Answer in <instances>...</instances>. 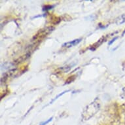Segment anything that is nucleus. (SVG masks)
I'll list each match as a JSON object with an SVG mask.
<instances>
[{
  "mask_svg": "<svg viewBox=\"0 0 125 125\" xmlns=\"http://www.w3.org/2000/svg\"><path fill=\"white\" fill-rule=\"evenodd\" d=\"M117 38H118V37H115V38H113V39H111V41H109V45H111L112 44V43H113V42L115 41L116 39H117Z\"/></svg>",
  "mask_w": 125,
  "mask_h": 125,
  "instance_id": "obj_6",
  "label": "nucleus"
},
{
  "mask_svg": "<svg viewBox=\"0 0 125 125\" xmlns=\"http://www.w3.org/2000/svg\"><path fill=\"white\" fill-rule=\"evenodd\" d=\"M122 97L125 98V88L123 89V92H122Z\"/></svg>",
  "mask_w": 125,
  "mask_h": 125,
  "instance_id": "obj_7",
  "label": "nucleus"
},
{
  "mask_svg": "<svg viewBox=\"0 0 125 125\" xmlns=\"http://www.w3.org/2000/svg\"><path fill=\"white\" fill-rule=\"evenodd\" d=\"M69 92V91H64V92H62L61 94H59V95H58V96H57V97H56V98H54V99H53V100H52L51 102V103H52V102H54V101H55V100H57V99H58V98H59V97H60V96H62V95H63V94H64V93H66V92Z\"/></svg>",
  "mask_w": 125,
  "mask_h": 125,
  "instance_id": "obj_4",
  "label": "nucleus"
},
{
  "mask_svg": "<svg viewBox=\"0 0 125 125\" xmlns=\"http://www.w3.org/2000/svg\"><path fill=\"white\" fill-rule=\"evenodd\" d=\"M125 34V31H124V32H123V34H122V35H124Z\"/></svg>",
  "mask_w": 125,
  "mask_h": 125,
  "instance_id": "obj_8",
  "label": "nucleus"
},
{
  "mask_svg": "<svg viewBox=\"0 0 125 125\" xmlns=\"http://www.w3.org/2000/svg\"><path fill=\"white\" fill-rule=\"evenodd\" d=\"M52 120V117L50 118L49 120H47V121H45V122H43V123H42L41 124V125H47V124H48V123H49V122H50V121H51Z\"/></svg>",
  "mask_w": 125,
  "mask_h": 125,
  "instance_id": "obj_5",
  "label": "nucleus"
},
{
  "mask_svg": "<svg viewBox=\"0 0 125 125\" xmlns=\"http://www.w3.org/2000/svg\"><path fill=\"white\" fill-rule=\"evenodd\" d=\"M125 14H123L121 16H120L119 17H118L116 20V23L117 24L120 25L125 23Z\"/></svg>",
  "mask_w": 125,
  "mask_h": 125,
  "instance_id": "obj_2",
  "label": "nucleus"
},
{
  "mask_svg": "<svg viewBox=\"0 0 125 125\" xmlns=\"http://www.w3.org/2000/svg\"><path fill=\"white\" fill-rule=\"evenodd\" d=\"M53 7H54V6H52V5H46V6H45L43 8V11H48V10L51 9Z\"/></svg>",
  "mask_w": 125,
  "mask_h": 125,
  "instance_id": "obj_3",
  "label": "nucleus"
},
{
  "mask_svg": "<svg viewBox=\"0 0 125 125\" xmlns=\"http://www.w3.org/2000/svg\"><path fill=\"white\" fill-rule=\"evenodd\" d=\"M81 40H82V39H77L74 40V41H71L67 42V43H65L63 45V47H67V48H70L71 47H74L75 45L79 43L81 41Z\"/></svg>",
  "mask_w": 125,
  "mask_h": 125,
  "instance_id": "obj_1",
  "label": "nucleus"
}]
</instances>
